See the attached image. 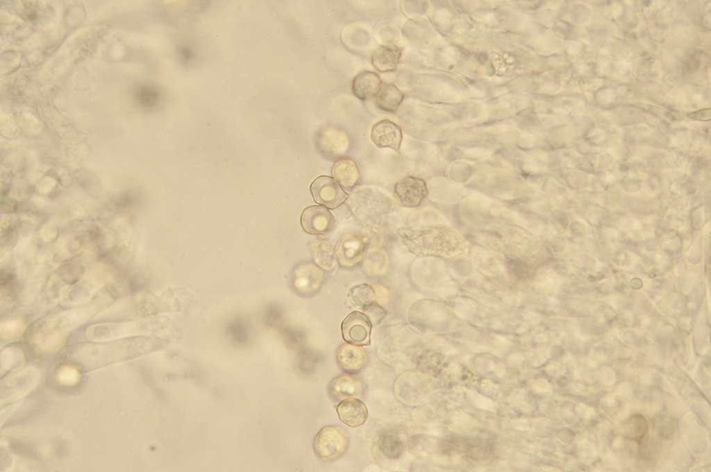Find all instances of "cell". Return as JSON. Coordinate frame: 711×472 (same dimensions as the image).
<instances>
[{
	"label": "cell",
	"instance_id": "30",
	"mask_svg": "<svg viewBox=\"0 0 711 472\" xmlns=\"http://www.w3.org/2000/svg\"><path fill=\"white\" fill-rule=\"evenodd\" d=\"M472 398L474 405L479 408L491 410L493 407L492 401L482 395L475 394Z\"/></svg>",
	"mask_w": 711,
	"mask_h": 472
},
{
	"label": "cell",
	"instance_id": "35",
	"mask_svg": "<svg viewBox=\"0 0 711 472\" xmlns=\"http://www.w3.org/2000/svg\"><path fill=\"white\" fill-rule=\"evenodd\" d=\"M453 419L455 423L460 424L467 420V416L465 413L458 412L454 415Z\"/></svg>",
	"mask_w": 711,
	"mask_h": 472
},
{
	"label": "cell",
	"instance_id": "15",
	"mask_svg": "<svg viewBox=\"0 0 711 472\" xmlns=\"http://www.w3.org/2000/svg\"><path fill=\"white\" fill-rule=\"evenodd\" d=\"M328 391L331 397L337 401L362 398L364 394L362 382L349 375H342L334 378L329 385Z\"/></svg>",
	"mask_w": 711,
	"mask_h": 472
},
{
	"label": "cell",
	"instance_id": "32",
	"mask_svg": "<svg viewBox=\"0 0 711 472\" xmlns=\"http://www.w3.org/2000/svg\"><path fill=\"white\" fill-rule=\"evenodd\" d=\"M689 116L696 120H709L710 119V108H704L694 112Z\"/></svg>",
	"mask_w": 711,
	"mask_h": 472
},
{
	"label": "cell",
	"instance_id": "11",
	"mask_svg": "<svg viewBox=\"0 0 711 472\" xmlns=\"http://www.w3.org/2000/svg\"><path fill=\"white\" fill-rule=\"evenodd\" d=\"M364 239L356 235L345 233L337 242L335 252L340 264L345 267H353L362 258Z\"/></svg>",
	"mask_w": 711,
	"mask_h": 472
},
{
	"label": "cell",
	"instance_id": "33",
	"mask_svg": "<svg viewBox=\"0 0 711 472\" xmlns=\"http://www.w3.org/2000/svg\"><path fill=\"white\" fill-rule=\"evenodd\" d=\"M54 185H55L54 180L47 178V179L44 180L41 183L40 190L44 192H47L51 190L53 187Z\"/></svg>",
	"mask_w": 711,
	"mask_h": 472
},
{
	"label": "cell",
	"instance_id": "23",
	"mask_svg": "<svg viewBox=\"0 0 711 472\" xmlns=\"http://www.w3.org/2000/svg\"><path fill=\"white\" fill-rule=\"evenodd\" d=\"M80 369L69 363H62L55 372V380L60 386L73 387L80 380Z\"/></svg>",
	"mask_w": 711,
	"mask_h": 472
},
{
	"label": "cell",
	"instance_id": "16",
	"mask_svg": "<svg viewBox=\"0 0 711 472\" xmlns=\"http://www.w3.org/2000/svg\"><path fill=\"white\" fill-rule=\"evenodd\" d=\"M337 411L340 420L350 427H358L367 421L368 412L366 405L357 398L342 401Z\"/></svg>",
	"mask_w": 711,
	"mask_h": 472
},
{
	"label": "cell",
	"instance_id": "26",
	"mask_svg": "<svg viewBox=\"0 0 711 472\" xmlns=\"http://www.w3.org/2000/svg\"><path fill=\"white\" fill-rule=\"evenodd\" d=\"M25 324L18 319H8L1 322L0 334L2 338L12 339L19 337L25 330Z\"/></svg>",
	"mask_w": 711,
	"mask_h": 472
},
{
	"label": "cell",
	"instance_id": "31",
	"mask_svg": "<svg viewBox=\"0 0 711 472\" xmlns=\"http://www.w3.org/2000/svg\"><path fill=\"white\" fill-rule=\"evenodd\" d=\"M56 228L52 224L44 226L41 230L42 237L47 241L52 240L56 236Z\"/></svg>",
	"mask_w": 711,
	"mask_h": 472
},
{
	"label": "cell",
	"instance_id": "19",
	"mask_svg": "<svg viewBox=\"0 0 711 472\" xmlns=\"http://www.w3.org/2000/svg\"><path fill=\"white\" fill-rule=\"evenodd\" d=\"M332 175L343 187L348 189L357 185L360 178L356 162L349 158L337 160L333 166Z\"/></svg>",
	"mask_w": 711,
	"mask_h": 472
},
{
	"label": "cell",
	"instance_id": "29",
	"mask_svg": "<svg viewBox=\"0 0 711 472\" xmlns=\"http://www.w3.org/2000/svg\"><path fill=\"white\" fill-rule=\"evenodd\" d=\"M177 53L178 58L183 64H190L195 58L194 49L188 44H183L178 47Z\"/></svg>",
	"mask_w": 711,
	"mask_h": 472
},
{
	"label": "cell",
	"instance_id": "5",
	"mask_svg": "<svg viewBox=\"0 0 711 472\" xmlns=\"http://www.w3.org/2000/svg\"><path fill=\"white\" fill-rule=\"evenodd\" d=\"M39 373L26 368L5 378L1 383V403L12 402L31 391L37 383Z\"/></svg>",
	"mask_w": 711,
	"mask_h": 472
},
{
	"label": "cell",
	"instance_id": "1",
	"mask_svg": "<svg viewBox=\"0 0 711 472\" xmlns=\"http://www.w3.org/2000/svg\"><path fill=\"white\" fill-rule=\"evenodd\" d=\"M159 339L149 337H133L112 341L79 343L68 346L60 355L62 362L90 371L131 360L159 348Z\"/></svg>",
	"mask_w": 711,
	"mask_h": 472
},
{
	"label": "cell",
	"instance_id": "17",
	"mask_svg": "<svg viewBox=\"0 0 711 472\" xmlns=\"http://www.w3.org/2000/svg\"><path fill=\"white\" fill-rule=\"evenodd\" d=\"M381 85V79L376 73L362 71L353 78L351 90L357 98L365 101L374 98Z\"/></svg>",
	"mask_w": 711,
	"mask_h": 472
},
{
	"label": "cell",
	"instance_id": "12",
	"mask_svg": "<svg viewBox=\"0 0 711 472\" xmlns=\"http://www.w3.org/2000/svg\"><path fill=\"white\" fill-rule=\"evenodd\" d=\"M371 139L379 148H390L399 151L402 140L401 128L395 123L383 119L371 128Z\"/></svg>",
	"mask_w": 711,
	"mask_h": 472
},
{
	"label": "cell",
	"instance_id": "6",
	"mask_svg": "<svg viewBox=\"0 0 711 472\" xmlns=\"http://www.w3.org/2000/svg\"><path fill=\"white\" fill-rule=\"evenodd\" d=\"M108 277L109 272L105 267L92 268L79 283L64 293L63 301L77 304L87 301L90 294L103 285Z\"/></svg>",
	"mask_w": 711,
	"mask_h": 472
},
{
	"label": "cell",
	"instance_id": "8",
	"mask_svg": "<svg viewBox=\"0 0 711 472\" xmlns=\"http://www.w3.org/2000/svg\"><path fill=\"white\" fill-rule=\"evenodd\" d=\"M372 324L369 317L358 311L350 313L342 323L344 339L356 345H369Z\"/></svg>",
	"mask_w": 711,
	"mask_h": 472
},
{
	"label": "cell",
	"instance_id": "4",
	"mask_svg": "<svg viewBox=\"0 0 711 472\" xmlns=\"http://www.w3.org/2000/svg\"><path fill=\"white\" fill-rule=\"evenodd\" d=\"M315 143L319 152L328 159L342 157L351 146L350 139L346 132L332 125L326 126L319 130Z\"/></svg>",
	"mask_w": 711,
	"mask_h": 472
},
{
	"label": "cell",
	"instance_id": "28",
	"mask_svg": "<svg viewBox=\"0 0 711 472\" xmlns=\"http://www.w3.org/2000/svg\"><path fill=\"white\" fill-rule=\"evenodd\" d=\"M228 330L236 342L244 343L248 339V329L240 320L236 319L231 321L228 326Z\"/></svg>",
	"mask_w": 711,
	"mask_h": 472
},
{
	"label": "cell",
	"instance_id": "14",
	"mask_svg": "<svg viewBox=\"0 0 711 472\" xmlns=\"http://www.w3.org/2000/svg\"><path fill=\"white\" fill-rule=\"evenodd\" d=\"M337 361L341 369L349 373L361 371L368 362L365 350L359 345L346 343L342 344L337 353Z\"/></svg>",
	"mask_w": 711,
	"mask_h": 472
},
{
	"label": "cell",
	"instance_id": "2",
	"mask_svg": "<svg viewBox=\"0 0 711 472\" xmlns=\"http://www.w3.org/2000/svg\"><path fill=\"white\" fill-rule=\"evenodd\" d=\"M110 298L108 294H101L76 308L45 319L40 327L47 330H59L65 332L74 329L97 314L110 302Z\"/></svg>",
	"mask_w": 711,
	"mask_h": 472
},
{
	"label": "cell",
	"instance_id": "21",
	"mask_svg": "<svg viewBox=\"0 0 711 472\" xmlns=\"http://www.w3.org/2000/svg\"><path fill=\"white\" fill-rule=\"evenodd\" d=\"M67 332L59 330L39 328L33 336L34 342L44 352L52 353L58 350L66 339Z\"/></svg>",
	"mask_w": 711,
	"mask_h": 472
},
{
	"label": "cell",
	"instance_id": "25",
	"mask_svg": "<svg viewBox=\"0 0 711 472\" xmlns=\"http://www.w3.org/2000/svg\"><path fill=\"white\" fill-rule=\"evenodd\" d=\"M315 261L321 267L331 268L335 262V255L331 246L326 242H320L315 246Z\"/></svg>",
	"mask_w": 711,
	"mask_h": 472
},
{
	"label": "cell",
	"instance_id": "24",
	"mask_svg": "<svg viewBox=\"0 0 711 472\" xmlns=\"http://www.w3.org/2000/svg\"><path fill=\"white\" fill-rule=\"evenodd\" d=\"M160 92L154 86L144 85L139 87L136 96L138 102L144 107H153L160 99Z\"/></svg>",
	"mask_w": 711,
	"mask_h": 472
},
{
	"label": "cell",
	"instance_id": "18",
	"mask_svg": "<svg viewBox=\"0 0 711 472\" xmlns=\"http://www.w3.org/2000/svg\"><path fill=\"white\" fill-rule=\"evenodd\" d=\"M402 50L395 44L378 47L372 53L373 66L380 72L392 71L396 69Z\"/></svg>",
	"mask_w": 711,
	"mask_h": 472
},
{
	"label": "cell",
	"instance_id": "13",
	"mask_svg": "<svg viewBox=\"0 0 711 472\" xmlns=\"http://www.w3.org/2000/svg\"><path fill=\"white\" fill-rule=\"evenodd\" d=\"M323 281L321 270L313 264L298 265L292 274V285L298 292L308 294L317 290Z\"/></svg>",
	"mask_w": 711,
	"mask_h": 472
},
{
	"label": "cell",
	"instance_id": "22",
	"mask_svg": "<svg viewBox=\"0 0 711 472\" xmlns=\"http://www.w3.org/2000/svg\"><path fill=\"white\" fill-rule=\"evenodd\" d=\"M648 428L646 419L642 415L634 414L622 424L621 432L628 439L639 442L646 434Z\"/></svg>",
	"mask_w": 711,
	"mask_h": 472
},
{
	"label": "cell",
	"instance_id": "27",
	"mask_svg": "<svg viewBox=\"0 0 711 472\" xmlns=\"http://www.w3.org/2000/svg\"><path fill=\"white\" fill-rule=\"evenodd\" d=\"M23 359V353L16 348H6L1 353V366L7 370L20 364Z\"/></svg>",
	"mask_w": 711,
	"mask_h": 472
},
{
	"label": "cell",
	"instance_id": "9",
	"mask_svg": "<svg viewBox=\"0 0 711 472\" xmlns=\"http://www.w3.org/2000/svg\"><path fill=\"white\" fill-rule=\"evenodd\" d=\"M301 224L303 230L312 235H327L334 228L335 219L323 206L312 205L302 212Z\"/></svg>",
	"mask_w": 711,
	"mask_h": 472
},
{
	"label": "cell",
	"instance_id": "3",
	"mask_svg": "<svg viewBox=\"0 0 711 472\" xmlns=\"http://www.w3.org/2000/svg\"><path fill=\"white\" fill-rule=\"evenodd\" d=\"M349 439L346 432L340 427H324L314 441V449L318 457L324 461H331L340 457L346 451Z\"/></svg>",
	"mask_w": 711,
	"mask_h": 472
},
{
	"label": "cell",
	"instance_id": "34",
	"mask_svg": "<svg viewBox=\"0 0 711 472\" xmlns=\"http://www.w3.org/2000/svg\"><path fill=\"white\" fill-rule=\"evenodd\" d=\"M513 424H514L513 425H514V427L515 428H517L518 430H526L528 428V423L527 421H526L524 419H520V420H518V421H514Z\"/></svg>",
	"mask_w": 711,
	"mask_h": 472
},
{
	"label": "cell",
	"instance_id": "7",
	"mask_svg": "<svg viewBox=\"0 0 711 472\" xmlns=\"http://www.w3.org/2000/svg\"><path fill=\"white\" fill-rule=\"evenodd\" d=\"M310 192L316 203L331 209L340 206L348 198V194L339 184L326 176L313 180Z\"/></svg>",
	"mask_w": 711,
	"mask_h": 472
},
{
	"label": "cell",
	"instance_id": "10",
	"mask_svg": "<svg viewBox=\"0 0 711 472\" xmlns=\"http://www.w3.org/2000/svg\"><path fill=\"white\" fill-rule=\"evenodd\" d=\"M394 192L401 205L405 207H417L426 197L428 190L422 179L406 176L396 183Z\"/></svg>",
	"mask_w": 711,
	"mask_h": 472
},
{
	"label": "cell",
	"instance_id": "20",
	"mask_svg": "<svg viewBox=\"0 0 711 472\" xmlns=\"http://www.w3.org/2000/svg\"><path fill=\"white\" fill-rule=\"evenodd\" d=\"M403 93L393 84L382 83L374 97L375 103L380 109L394 112L401 103Z\"/></svg>",
	"mask_w": 711,
	"mask_h": 472
}]
</instances>
